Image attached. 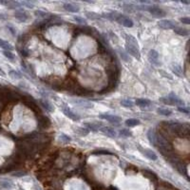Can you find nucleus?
Instances as JSON below:
<instances>
[{
    "mask_svg": "<svg viewBox=\"0 0 190 190\" xmlns=\"http://www.w3.org/2000/svg\"><path fill=\"white\" fill-rule=\"evenodd\" d=\"M100 131L103 132L105 135L108 136L110 138H115L117 136V132L115 131V129L112 128V127H104L103 126L100 128Z\"/></svg>",
    "mask_w": 190,
    "mask_h": 190,
    "instance_id": "9",
    "label": "nucleus"
},
{
    "mask_svg": "<svg viewBox=\"0 0 190 190\" xmlns=\"http://www.w3.org/2000/svg\"><path fill=\"white\" fill-rule=\"evenodd\" d=\"M119 53H120V56L122 57V59L124 60V62H130V59H129V55L127 52H124V50H119Z\"/></svg>",
    "mask_w": 190,
    "mask_h": 190,
    "instance_id": "26",
    "label": "nucleus"
},
{
    "mask_svg": "<svg viewBox=\"0 0 190 190\" xmlns=\"http://www.w3.org/2000/svg\"><path fill=\"white\" fill-rule=\"evenodd\" d=\"M0 48L3 49L4 50H10V52L12 50V45L10 43H8L7 41L2 40L1 38H0Z\"/></svg>",
    "mask_w": 190,
    "mask_h": 190,
    "instance_id": "20",
    "label": "nucleus"
},
{
    "mask_svg": "<svg viewBox=\"0 0 190 190\" xmlns=\"http://www.w3.org/2000/svg\"><path fill=\"white\" fill-rule=\"evenodd\" d=\"M180 20H181V22H183V23H184V24H186V25H189V24H190V19H189V17H182Z\"/></svg>",
    "mask_w": 190,
    "mask_h": 190,
    "instance_id": "37",
    "label": "nucleus"
},
{
    "mask_svg": "<svg viewBox=\"0 0 190 190\" xmlns=\"http://www.w3.org/2000/svg\"><path fill=\"white\" fill-rule=\"evenodd\" d=\"M126 50L127 54L131 55V56H133L134 58H136L138 60H140L141 54H140V50H139V47L126 43Z\"/></svg>",
    "mask_w": 190,
    "mask_h": 190,
    "instance_id": "4",
    "label": "nucleus"
},
{
    "mask_svg": "<svg viewBox=\"0 0 190 190\" xmlns=\"http://www.w3.org/2000/svg\"><path fill=\"white\" fill-rule=\"evenodd\" d=\"M34 15L36 16H39V17H47V16H49L48 12H42V11H36L34 12Z\"/></svg>",
    "mask_w": 190,
    "mask_h": 190,
    "instance_id": "31",
    "label": "nucleus"
},
{
    "mask_svg": "<svg viewBox=\"0 0 190 190\" xmlns=\"http://www.w3.org/2000/svg\"><path fill=\"white\" fill-rule=\"evenodd\" d=\"M178 110L180 111V112H183L184 114H189V110L187 108H185L184 106H183V108H182V106H179Z\"/></svg>",
    "mask_w": 190,
    "mask_h": 190,
    "instance_id": "35",
    "label": "nucleus"
},
{
    "mask_svg": "<svg viewBox=\"0 0 190 190\" xmlns=\"http://www.w3.org/2000/svg\"><path fill=\"white\" fill-rule=\"evenodd\" d=\"M147 138H148V140H149V142L152 143V145L156 146V133L152 130V129H149V130H148Z\"/></svg>",
    "mask_w": 190,
    "mask_h": 190,
    "instance_id": "17",
    "label": "nucleus"
},
{
    "mask_svg": "<svg viewBox=\"0 0 190 190\" xmlns=\"http://www.w3.org/2000/svg\"><path fill=\"white\" fill-rule=\"evenodd\" d=\"M93 154H99V155H101V154H103V155H108V154H112V153H110L109 151H108V150H98V151H94L93 152Z\"/></svg>",
    "mask_w": 190,
    "mask_h": 190,
    "instance_id": "33",
    "label": "nucleus"
},
{
    "mask_svg": "<svg viewBox=\"0 0 190 190\" xmlns=\"http://www.w3.org/2000/svg\"><path fill=\"white\" fill-rule=\"evenodd\" d=\"M143 154L145 155L146 158H148L149 160H152V161H156L157 160V155L154 151H152L151 149H148V148H145V149H143Z\"/></svg>",
    "mask_w": 190,
    "mask_h": 190,
    "instance_id": "12",
    "label": "nucleus"
},
{
    "mask_svg": "<svg viewBox=\"0 0 190 190\" xmlns=\"http://www.w3.org/2000/svg\"><path fill=\"white\" fill-rule=\"evenodd\" d=\"M0 75H1V76H5L6 75V73L3 71V69L1 68H0Z\"/></svg>",
    "mask_w": 190,
    "mask_h": 190,
    "instance_id": "39",
    "label": "nucleus"
},
{
    "mask_svg": "<svg viewBox=\"0 0 190 190\" xmlns=\"http://www.w3.org/2000/svg\"><path fill=\"white\" fill-rule=\"evenodd\" d=\"M9 74H10V76L12 78H15V79H20L21 78V74L18 71H11L10 72H9Z\"/></svg>",
    "mask_w": 190,
    "mask_h": 190,
    "instance_id": "30",
    "label": "nucleus"
},
{
    "mask_svg": "<svg viewBox=\"0 0 190 190\" xmlns=\"http://www.w3.org/2000/svg\"><path fill=\"white\" fill-rule=\"evenodd\" d=\"M120 135H121L122 137H130L132 136V133L128 130V129H126V128H123L120 130Z\"/></svg>",
    "mask_w": 190,
    "mask_h": 190,
    "instance_id": "28",
    "label": "nucleus"
},
{
    "mask_svg": "<svg viewBox=\"0 0 190 190\" xmlns=\"http://www.w3.org/2000/svg\"><path fill=\"white\" fill-rule=\"evenodd\" d=\"M113 13H114L113 21H116L119 23V24H121L124 27H127V28L133 27L134 23L129 17H127L126 15H121V13H118V12H113Z\"/></svg>",
    "mask_w": 190,
    "mask_h": 190,
    "instance_id": "2",
    "label": "nucleus"
},
{
    "mask_svg": "<svg viewBox=\"0 0 190 190\" xmlns=\"http://www.w3.org/2000/svg\"><path fill=\"white\" fill-rule=\"evenodd\" d=\"M158 26L161 28V29H164V30H171V29L173 30L176 27L175 22L171 21V20H167V19H164V20L159 21Z\"/></svg>",
    "mask_w": 190,
    "mask_h": 190,
    "instance_id": "7",
    "label": "nucleus"
},
{
    "mask_svg": "<svg viewBox=\"0 0 190 190\" xmlns=\"http://www.w3.org/2000/svg\"><path fill=\"white\" fill-rule=\"evenodd\" d=\"M173 31L176 32V33L181 35V36H187V35H189V31L187 29H185V28L176 26L173 29Z\"/></svg>",
    "mask_w": 190,
    "mask_h": 190,
    "instance_id": "14",
    "label": "nucleus"
},
{
    "mask_svg": "<svg viewBox=\"0 0 190 190\" xmlns=\"http://www.w3.org/2000/svg\"><path fill=\"white\" fill-rule=\"evenodd\" d=\"M75 132L76 133H78L79 134V135H82V136H84V135H87V134H89V130H87V129L86 128V127H76L75 128Z\"/></svg>",
    "mask_w": 190,
    "mask_h": 190,
    "instance_id": "25",
    "label": "nucleus"
},
{
    "mask_svg": "<svg viewBox=\"0 0 190 190\" xmlns=\"http://www.w3.org/2000/svg\"><path fill=\"white\" fill-rule=\"evenodd\" d=\"M73 19L75 20L76 22H78V23H81V24H85V23H86V20L84 19V18H81L79 16H74Z\"/></svg>",
    "mask_w": 190,
    "mask_h": 190,
    "instance_id": "34",
    "label": "nucleus"
},
{
    "mask_svg": "<svg viewBox=\"0 0 190 190\" xmlns=\"http://www.w3.org/2000/svg\"><path fill=\"white\" fill-rule=\"evenodd\" d=\"M124 37H126V43L127 44H130L133 46H137L139 47V44H138V41L136 40V38L134 36L130 35V34H124Z\"/></svg>",
    "mask_w": 190,
    "mask_h": 190,
    "instance_id": "16",
    "label": "nucleus"
},
{
    "mask_svg": "<svg viewBox=\"0 0 190 190\" xmlns=\"http://www.w3.org/2000/svg\"><path fill=\"white\" fill-rule=\"evenodd\" d=\"M85 127L87 130H91V131H98L100 130V128L103 127L101 124H97V123H87L85 124Z\"/></svg>",
    "mask_w": 190,
    "mask_h": 190,
    "instance_id": "11",
    "label": "nucleus"
},
{
    "mask_svg": "<svg viewBox=\"0 0 190 190\" xmlns=\"http://www.w3.org/2000/svg\"><path fill=\"white\" fill-rule=\"evenodd\" d=\"M62 110H63L64 114L66 115L67 117L71 118V120H73V121H79V120H80L79 115L76 114L75 112H73V111L71 108H68V106H63Z\"/></svg>",
    "mask_w": 190,
    "mask_h": 190,
    "instance_id": "8",
    "label": "nucleus"
},
{
    "mask_svg": "<svg viewBox=\"0 0 190 190\" xmlns=\"http://www.w3.org/2000/svg\"><path fill=\"white\" fill-rule=\"evenodd\" d=\"M120 104H121L123 106H124V108H133V102L131 100H129V99H123L121 100V102H120Z\"/></svg>",
    "mask_w": 190,
    "mask_h": 190,
    "instance_id": "24",
    "label": "nucleus"
},
{
    "mask_svg": "<svg viewBox=\"0 0 190 190\" xmlns=\"http://www.w3.org/2000/svg\"><path fill=\"white\" fill-rule=\"evenodd\" d=\"M12 176H15V177H22V176H25V173L24 172H15L12 174Z\"/></svg>",
    "mask_w": 190,
    "mask_h": 190,
    "instance_id": "38",
    "label": "nucleus"
},
{
    "mask_svg": "<svg viewBox=\"0 0 190 190\" xmlns=\"http://www.w3.org/2000/svg\"><path fill=\"white\" fill-rule=\"evenodd\" d=\"M160 73H162L164 75V77H165V78H167V79H170V80H172L173 79V77L170 75L169 73H166L165 71H160Z\"/></svg>",
    "mask_w": 190,
    "mask_h": 190,
    "instance_id": "36",
    "label": "nucleus"
},
{
    "mask_svg": "<svg viewBox=\"0 0 190 190\" xmlns=\"http://www.w3.org/2000/svg\"><path fill=\"white\" fill-rule=\"evenodd\" d=\"M143 10L147 11L155 17H164L166 15L165 11H164L162 8L157 7V6H145L143 8Z\"/></svg>",
    "mask_w": 190,
    "mask_h": 190,
    "instance_id": "3",
    "label": "nucleus"
},
{
    "mask_svg": "<svg viewBox=\"0 0 190 190\" xmlns=\"http://www.w3.org/2000/svg\"><path fill=\"white\" fill-rule=\"evenodd\" d=\"M140 121H139L138 119H127L126 121V124L127 127H135V126H138V124H140Z\"/></svg>",
    "mask_w": 190,
    "mask_h": 190,
    "instance_id": "22",
    "label": "nucleus"
},
{
    "mask_svg": "<svg viewBox=\"0 0 190 190\" xmlns=\"http://www.w3.org/2000/svg\"><path fill=\"white\" fill-rule=\"evenodd\" d=\"M100 118L104 119L106 121H108L111 124H116L121 123V121H122V119L120 117L116 116V115H111V114H101Z\"/></svg>",
    "mask_w": 190,
    "mask_h": 190,
    "instance_id": "6",
    "label": "nucleus"
},
{
    "mask_svg": "<svg viewBox=\"0 0 190 190\" xmlns=\"http://www.w3.org/2000/svg\"><path fill=\"white\" fill-rule=\"evenodd\" d=\"M63 8H64V10H66L69 12H78L80 11L79 8L75 5H73L71 3H65L63 5Z\"/></svg>",
    "mask_w": 190,
    "mask_h": 190,
    "instance_id": "13",
    "label": "nucleus"
},
{
    "mask_svg": "<svg viewBox=\"0 0 190 190\" xmlns=\"http://www.w3.org/2000/svg\"><path fill=\"white\" fill-rule=\"evenodd\" d=\"M15 17L16 18L17 20H19L21 22H25L29 19V13L26 12L25 11L20 10V11H16L15 12Z\"/></svg>",
    "mask_w": 190,
    "mask_h": 190,
    "instance_id": "10",
    "label": "nucleus"
},
{
    "mask_svg": "<svg viewBox=\"0 0 190 190\" xmlns=\"http://www.w3.org/2000/svg\"><path fill=\"white\" fill-rule=\"evenodd\" d=\"M172 71L179 77H183V68L179 65H174L172 67Z\"/></svg>",
    "mask_w": 190,
    "mask_h": 190,
    "instance_id": "19",
    "label": "nucleus"
},
{
    "mask_svg": "<svg viewBox=\"0 0 190 190\" xmlns=\"http://www.w3.org/2000/svg\"><path fill=\"white\" fill-rule=\"evenodd\" d=\"M86 15L87 18H90V19H99L100 18V15H97L95 12H86Z\"/></svg>",
    "mask_w": 190,
    "mask_h": 190,
    "instance_id": "27",
    "label": "nucleus"
},
{
    "mask_svg": "<svg viewBox=\"0 0 190 190\" xmlns=\"http://www.w3.org/2000/svg\"><path fill=\"white\" fill-rule=\"evenodd\" d=\"M60 140H61V141H64V142H66V143H68V142H71V139L69 138L68 136L65 135V134H62V135H60Z\"/></svg>",
    "mask_w": 190,
    "mask_h": 190,
    "instance_id": "32",
    "label": "nucleus"
},
{
    "mask_svg": "<svg viewBox=\"0 0 190 190\" xmlns=\"http://www.w3.org/2000/svg\"><path fill=\"white\" fill-rule=\"evenodd\" d=\"M3 54H4V56L7 57L8 59H10V60H15V54H13L12 52H10V50H4L3 52Z\"/></svg>",
    "mask_w": 190,
    "mask_h": 190,
    "instance_id": "29",
    "label": "nucleus"
},
{
    "mask_svg": "<svg viewBox=\"0 0 190 190\" xmlns=\"http://www.w3.org/2000/svg\"><path fill=\"white\" fill-rule=\"evenodd\" d=\"M157 113L160 114V115H163V116H170L171 114H172V111L168 108H158L157 109Z\"/></svg>",
    "mask_w": 190,
    "mask_h": 190,
    "instance_id": "21",
    "label": "nucleus"
},
{
    "mask_svg": "<svg viewBox=\"0 0 190 190\" xmlns=\"http://www.w3.org/2000/svg\"><path fill=\"white\" fill-rule=\"evenodd\" d=\"M148 60L151 64H153L154 66H160V56L158 52H156L155 50H151L149 53H148Z\"/></svg>",
    "mask_w": 190,
    "mask_h": 190,
    "instance_id": "5",
    "label": "nucleus"
},
{
    "mask_svg": "<svg viewBox=\"0 0 190 190\" xmlns=\"http://www.w3.org/2000/svg\"><path fill=\"white\" fill-rule=\"evenodd\" d=\"M135 103H136L137 106H142V108H143V106H148L149 105H151V102L149 100H148V99H143V98L137 99Z\"/></svg>",
    "mask_w": 190,
    "mask_h": 190,
    "instance_id": "18",
    "label": "nucleus"
},
{
    "mask_svg": "<svg viewBox=\"0 0 190 190\" xmlns=\"http://www.w3.org/2000/svg\"><path fill=\"white\" fill-rule=\"evenodd\" d=\"M40 104H41V106H42L46 110L50 111V112H52V111H53V106H52V104H50L48 100H46V99H40Z\"/></svg>",
    "mask_w": 190,
    "mask_h": 190,
    "instance_id": "15",
    "label": "nucleus"
},
{
    "mask_svg": "<svg viewBox=\"0 0 190 190\" xmlns=\"http://www.w3.org/2000/svg\"><path fill=\"white\" fill-rule=\"evenodd\" d=\"M160 101L165 105H176V106H185L184 102L174 93H170L166 97H162V98L160 99Z\"/></svg>",
    "mask_w": 190,
    "mask_h": 190,
    "instance_id": "1",
    "label": "nucleus"
},
{
    "mask_svg": "<svg viewBox=\"0 0 190 190\" xmlns=\"http://www.w3.org/2000/svg\"><path fill=\"white\" fill-rule=\"evenodd\" d=\"M3 5H6L8 6L10 9H15V8H19L21 6V3H18V2H0Z\"/></svg>",
    "mask_w": 190,
    "mask_h": 190,
    "instance_id": "23",
    "label": "nucleus"
}]
</instances>
